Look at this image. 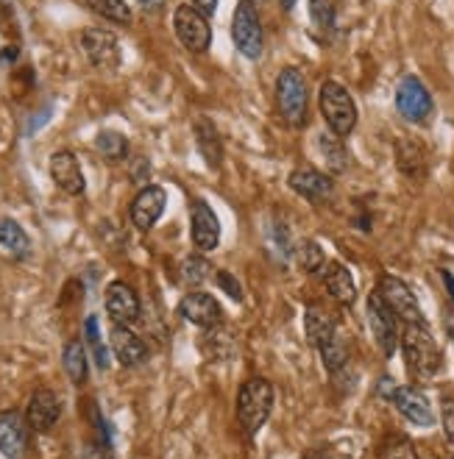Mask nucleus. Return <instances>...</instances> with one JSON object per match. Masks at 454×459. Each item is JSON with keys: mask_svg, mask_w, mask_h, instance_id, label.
I'll use <instances>...</instances> for the list:
<instances>
[{"mask_svg": "<svg viewBox=\"0 0 454 459\" xmlns=\"http://www.w3.org/2000/svg\"><path fill=\"white\" fill-rule=\"evenodd\" d=\"M324 284H327L329 295H332V299H335L337 304L352 307V304L357 301V284H354V279H352V270L345 267V264L329 262V264L324 267Z\"/></svg>", "mask_w": 454, "mask_h": 459, "instance_id": "21", "label": "nucleus"}, {"mask_svg": "<svg viewBox=\"0 0 454 459\" xmlns=\"http://www.w3.org/2000/svg\"><path fill=\"white\" fill-rule=\"evenodd\" d=\"M179 315L181 320L193 323L198 329H218L223 320V309L218 304L215 295L201 292V290H190L179 301Z\"/></svg>", "mask_w": 454, "mask_h": 459, "instance_id": "10", "label": "nucleus"}, {"mask_svg": "<svg viewBox=\"0 0 454 459\" xmlns=\"http://www.w3.org/2000/svg\"><path fill=\"white\" fill-rule=\"evenodd\" d=\"M231 42L249 62H257L265 50L262 22H259L257 9L249 4V0H240L234 14H231Z\"/></svg>", "mask_w": 454, "mask_h": 459, "instance_id": "5", "label": "nucleus"}, {"mask_svg": "<svg viewBox=\"0 0 454 459\" xmlns=\"http://www.w3.org/2000/svg\"><path fill=\"white\" fill-rule=\"evenodd\" d=\"M59 418H62V401L48 387L37 390L29 401V407H25V420H29V426L34 431H42V435L57 426Z\"/></svg>", "mask_w": 454, "mask_h": 459, "instance_id": "18", "label": "nucleus"}, {"mask_svg": "<svg viewBox=\"0 0 454 459\" xmlns=\"http://www.w3.org/2000/svg\"><path fill=\"white\" fill-rule=\"evenodd\" d=\"M365 315H368V329H371L373 340H377L380 351L385 357H393L398 342H402V334H398V317L390 312L380 290L371 292V299L365 304Z\"/></svg>", "mask_w": 454, "mask_h": 459, "instance_id": "6", "label": "nucleus"}, {"mask_svg": "<svg viewBox=\"0 0 454 459\" xmlns=\"http://www.w3.org/2000/svg\"><path fill=\"white\" fill-rule=\"evenodd\" d=\"M396 382L390 379V376H385V379H380V385H377V393L382 395V398H388V401H393V395H396Z\"/></svg>", "mask_w": 454, "mask_h": 459, "instance_id": "37", "label": "nucleus"}, {"mask_svg": "<svg viewBox=\"0 0 454 459\" xmlns=\"http://www.w3.org/2000/svg\"><path fill=\"white\" fill-rule=\"evenodd\" d=\"M84 334H87V342H90V351H92V357H95V365L100 370L109 368V354H106V345L100 340V329H98V317L90 315L87 323H84Z\"/></svg>", "mask_w": 454, "mask_h": 459, "instance_id": "33", "label": "nucleus"}, {"mask_svg": "<svg viewBox=\"0 0 454 459\" xmlns=\"http://www.w3.org/2000/svg\"><path fill=\"white\" fill-rule=\"evenodd\" d=\"M446 332H449V337H451V342H454V309L446 312Z\"/></svg>", "mask_w": 454, "mask_h": 459, "instance_id": "41", "label": "nucleus"}, {"mask_svg": "<svg viewBox=\"0 0 454 459\" xmlns=\"http://www.w3.org/2000/svg\"><path fill=\"white\" fill-rule=\"evenodd\" d=\"M106 312L115 320V326H131L140 320V295L126 281H112L106 287Z\"/></svg>", "mask_w": 454, "mask_h": 459, "instance_id": "13", "label": "nucleus"}, {"mask_svg": "<svg viewBox=\"0 0 454 459\" xmlns=\"http://www.w3.org/2000/svg\"><path fill=\"white\" fill-rule=\"evenodd\" d=\"M276 109L290 128L307 126L310 95H307V81H304L301 70L284 67L279 73V78H276Z\"/></svg>", "mask_w": 454, "mask_h": 459, "instance_id": "4", "label": "nucleus"}, {"mask_svg": "<svg viewBox=\"0 0 454 459\" xmlns=\"http://www.w3.org/2000/svg\"><path fill=\"white\" fill-rule=\"evenodd\" d=\"M396 109L410 123H426L435 112V100L430 90L421 84V78L405 75L396 87Z\"/></svg>", "mask_w": 454, "mask_h": 459, "instance_id": "7", "label": "nucleus"}, {"mask_svg": "<svg viewBox=\"0 0 454 459\" xmlns=\"http://www.w3.org/2000/svg\"><path fill=\"white\" fill-rule=\"evenodd\" d=\"M287 184H290L292 193L301 195L304 201H312V204H327V201L335 198V181L327 173L315 170V168L292 170Z\"/></svg>", "mask_w": 454, "mask_h": 459, "instance_id": "15", "label": "nucleus"}, {"mask_svg": "<svg viewBox=\"0 0 454 459\" xmlns=\"http://www.w3.org/2000/svg\"><path fill=\"white\" fill-rule=\"evenodd\" d=\"M50 178L67 195H84V190H87L82 165H78L75 153H70V151H59L50 156Z\"/></svg>", "mask_w": 454, "mask_h": 459, "instance_id": "17", "label": "nucleus"}, {"mask_svg": "<svg viewBox=\"0 0 454 459\" xmlns=\"http://www.w3.org/2000/svg\"><path fill=\"white\" fill-rule=\"evenodd\" d=\"M443 284H446V290H449V295H451V301H454V276L449 273V270H443Z\"/></svg>", "mask_w": 454, "mask_h": 459, "instance_id": "40", "label": "nucleus"}, {"mask_svg": "<svg viewBox=\"0 0 454 459\" xmlns=\"http://www.w3.org/2000/svg\"><path fill=\"white\" fill-rule=\"evenodd\" d=\"M29 420L20 412H0V454L6 459H22L29 451Z\"/></svg>", "mask_w": 454, "mask_h": 459, "instance_id": "16", "label": "nucleus"}, {"mask_svg": "<svg viewBox=\"0 0 454 459\" xmlns=\"http://www.w3.org/2000/svg\"><path fill=\"white\" fill-rule=\"evenodd\" d=\"M109 342H112V354L123 368H140L148 359V345L128 326H112Z\"/></svg>", "mask_w": 454, "mask_h": 459, "instance_id": "19", "label": "nucleus"}, {"mask_svg": "<svg viewBox=\"0 0 454 459\" xmlns=\"http://www.w3.org/2000/svg\"><path fill=\"white\" fill-rule=\"evenodd\" d=\"M310 17H312V25L324 37H332L335 34V29H337V14H335L332 0H310Z\"/></svg>", "mask_w": 454, "mask_h": 459, "instance_id": "30", "label": "nucleus"}, {"mask_svg": "<svg viewBox=\"0 0 454 459\" xmlns=\"http://www.w3.org/2000/svg\"><path fill=\"white\" fill-rule=\"evenodd\" d=\"M212 273H215V270H212V262H209L206 256H198V254L187 256V259L181 262V270H179L181 281H184L187 287H193V290H198L201 284H206Z\"/></svg>", "mask_w": 454, "mask_h": 459, "instance_id": "27", "label": "nucleus"}, {"mask_svg": "<svg viewBox=\"0 0 454 459\" xmlns=\"http://www.w3.org/2000/svg\"><path fill=\"white\" fill-rule=\"evenodd\" d=\"M402 351H405V359L407 368L418 376V379H432V376L441 373L443 365V354L432 337V332L426 326H410L402 329Z\"/></svg>", "mask_w": 454, "mask_h": 459, "instance_id": "1", "label": "nucleus"}, {"mask_svg": "<svg viewBox=\"0 0 454 459\" xmlns=\"http://www.w3.org/2000/svg\"><path fill=\"white\" fill-rule=\"evenodd\" d=\"M0 246H4L14 259L31 256V239L14 218H0Z\"/></svg>", "mask_w": 454, "mask_h": 459, "instance_id": "24", "label": "nucleus"}, {"mask_svg": "<svg viewBox=\"0 0 454 459\" xmlns=\"http://www.w3.org/2000/svg\"><path fill=\"white\" fill-rule=\"evenodd\" d=\"M318 151H320V156H324L327 168L332 173H345V168H349V153H345L340 137H335L332 131L320 134V137H318Z\"/></svg>", "mask_w": 454, "mask_h": 459, "instance_id": "26", "label": "nucleus"}, {"mask_svg": "<svg viewBox=\"0 0 454 459\" xmlns=\"http://www.w3.org/2000/svg\"><path fill=\"white\" fill-rule=\"evenodd\" d=\"M165 206H168V193L162 190V186L145 184L143 190L137 193V198L131 201L128 218H131V223H135V229L151 231L159 223V218H162Z\"/></svg>", "mask_w": 454, "mask_h": 459, "instance_id": "12", "label": "nucleus"}, {"mask_svg": "<svg viewBox=\"0 0 454 459\" xmlns=\"http://www.w3.org/2000/svg\"><path fill=\"white\" fill-rule=\"evenodd\" d=\"M380 295L385 299V304L390 307V312L405 323V326H410V323H415V326H426V317L418 307V299L413 295V290L396 276H382L380 281Z\"/></svg>", "mask_w": 454, "mask_h": 459, "instance_id": "9", "label": "nucleus"}, {"mask_svg": "<svg viewBox=\"0 0 454 459\" xmlns=\"http://www.w3.org/2000/svg\"><path fill=\"white\" fill-rule=\"evenodd\" d=\"M193 134H196V148L204 156V161L212 170H218L223 161V143H221L215 123H209V117H198L193 126Z\"/></svg>", "mask_w": 454, "mask_h": 459, "instance_id": "22", "label": "nucleus"}, {"mask_svg": "<svg viewBox=\"0 0 454 459\" xmlns=\"http://www.w3.org/2000/svg\"><path fill=\"white\" fill-rule=\"evenodd\" d=\"M304 334H307L312 348H320V345H327L337 334V326H335V320H332V315L327 309L310 307L304 312Z\"/></svg>", "mask_w": 454, "mask_h": 459, "instance_id": "23", "label": "nucleus"}, {"mask_svg": "<svg viewBox=\"0 0 454 459\" xmlns=\"http://www.w3.org/2000/svg\"><path fill=\"white\" fill-rule=\"evenodd\" d=\"M274 385L268 379H249L237 393V420L246 429V435L257 431L268 423L274 412Z\"/></svg>", "mask_w": 454, "mask_h": 459, "instance_id": "3", "label": "nucleus"}, {"mask_svg": "<svg viewBox=\"0 0 454 459\" xmlns=\"http://www.w3.org/2000/svg\"><path fill=\"white\" fill-rule=\"evenodd\" d=\"M173 31H176L179 42L190 53H206L209 50V42H212L209 20L193 4H181L173 12Z\"/></svg>", "mask_w": 454, "mask_h": 459, "instance_id": "8", "label": "nucleus"}, {"mask_svg": "<svg viewBox=\"0 0 454 459\" xmlns=\"http://www.w3.org/2000/svg\"><path fill=\"white\" fill-rule=\"evenodd\" d=\"M62 365H65V373L73 385L82 387L90 376V365H87V348L82 340H70L65 345V354H62Z\"/></svg>", "mask_w": 454, "mask_h": 459, "instance_id": "25", "label": "nucleus"}, {"mask_svg": "<svg viewBox=\"0 0 454 459\" xmlns=\"http://www.w3.org/2000/svg\"><path fill=\"white\" fill-rule=\"evenodd\" d=\"M393 403H396V410L415 426H432L435 423V412H432L430 398L415 387H398L393 395Z\"/></svg>", "mask_w": 454, "mask_h": 459, "instance_id": "20", "label": "nucleus"}, {"mask_svg": "<svg viewBox=\"0 0 454 459\" xmlns=\"http://www.w3.org/2000/svg\"><path fill=\"white\" fill-rule=\"evenodd\" d=\"M441 420H443L446 440L454 446V401H451V398L443 401V407H441Z\"/></svg>", "mask_w": 454, "mask_h": 459, "instance_id": "36", "label": "nucleus"}, {"mask_svg": "<svg viewBox=\"0 0 454 459\" xmlns=\"http://www.w3.org/2000/svg\"><path fill=\"white\" fill-rule=\"evenodd\" d=\"M193 6L204 14V17H212L218 12V0H193Z\"/></svg>", "mask_w": 454, "mask_h": 459, "instance_id": "38", "label": "nucleus"}, {"mask_svg": "<svg viewBox=\"0 0 454 459\" xmlns=\"http://www.w3.org/2000/svg\"><path fill=\"white\" fill-rule=\"evenodd\" d=\"M318 106H320V115H324L335 137L343 140L357 128V103H354L352 92L343 84H337V81H324V84H320Z\"/></svg>", "mask_w": 454, "mask_h": 459, "instance_id": "2", "label": "nucleus"}, {"mask_svg": "<svg viewBox=\"0 0 454 459\" xmlns=\"http://www.w3.org/2000/svg\"><path fill=\"white\" fill-rule=\"evenodd\" d=\"M249 4H251V6H257V4H265V0H249Z\"/></svg>", "mask_w": 454, "mask_h": 459, "instance_id": "44", "label": "nucleus"}, {"mask_svg": "<svg viewBox=\"0 0 454 459\" xmlns=\"http://www.w3.org/2000/svg\"><path fill=\"white\" fill-rule=\"evenodd\" d=\"M215 281H218V287L223 290V292H229L234 301H243V287L237 284V279L229 273V270H218L215 273Z\"/></svg>", "mask_w": 454, "mask_h": 459, "instance_id": "35", "label": "nucleus"}, {"mask_svg": "<svg viewBox=\"0 0 454 459\" xmlns=\"http://www.w3.org/2000/svg\"><path fill=\"white\" fill-rule=\"evenodd\" d=\"M301 459H332V456H329L327 451H307Z\"/></svg>", "mask_w": 454, "mask_h": 459, "instance_id": "42", "label": "nucleus"}, {"mask_svg": "<svg viewBox=\"0 0 454 459\" xmlns=\"http://www.w3.org/2000/svg\"><path fill=\"white\" fill-rule=\"evenodd\" d=\"M296 259L304 273H320V270H324V262H327V254L315 239H304L296 248Z\"/></svg>", "mask_w": 454, "mask_h": 459, "instance_id": "32", "label": "nucleus"}, {"mask_svg": "<svg viewBox=\"0 0 454 459\" xmlns=\"http://www.w3.org/2000/svg\"><path fill=\"white\" fill-rule=\"evenodd\" d=\"M82 50L87 53L90 65L103 70V73H112L120 67V42L112 31L87 29L82 34Z\"/></svg>", "mask_w": 454, "mask_h": 459, "instance_id": "11", "label": "nucleus"}, {"mask_svg": "<svg viewBox=\"0 0 454 459\" xmlns=\"http://www.w3.org/2000/svg\"><path fill=\"white\" fill-rule=\"evenodd\" d=\"M380 459H418V451H415V446L407 437H390L382 446Z\"/></svg>", "mask_w": 454, "mask_h": 459, "instance_id": "34", "label": "nucleus"}, {"mask_svg": "<svg viewBox=\"0 0 454 459\" xmlns=\"http://www.w3.org/2000/svg\"><path fill=\"white\" fill-rule=\"evenodd\" d=\"M84 4L109 22H118V25L131 22V9L126 6V0H84Z\"/></svg>", "mask_w": 454, "mask_h": 459, "instance_id": "31", "label": "nucleus"}, {"mask_svg": "<svg viewBox=\"0 0 454 459\" xmlns=\"http://www.w3.org/2000/svg\"><path fill=\"white\" fill-rule=\"evenodd\" d=\"M95 148L103 159H109V161H123L128 156V140L120 131H109V128L100 131L95 137Z\"/></svg>", "mask_w": 454, "mask_h": 459, "instance_id": "28", "label": "nucleus"}, {"mask_svg": "<svg viewBox=\"0 0 454 459\" xmlns=\"http://www.w3.org/2000/svg\"><path fill=\"white\" fill-rule=\"evenodd\" d=\"M279 4H282V9H284V12H292V9H296L299 0H279Z\"/></svg>", "mask_w": 454, "mask_h": 459, "instance_id": "43", "label": "nucleus"}, {"mask_svg": "<svg viewBox=\"0 0 454 459\" xmlns=\"http://www.w3.org/2000/svg\"><path fill=\"white\" fill-rule=\"evenodd\" d=\"M320 359H324V368L337 376L340 370H345V365H349V348H345V342L335 334L327 345H320Z\"/></svg>", "mask_w": 454, "mask_h": 459, "instance_id": "29", "label": "nucleus"}, {"mask_svg": "<svg viewBox=\"0 0 454 459\" xmlns=\"http://www.w3.org/2000/svg\"><path fill=\"white\" fill-rule=\"evenodd\" d=\"M449 459H454V456H449Z\"/></svg>", "mask_w": 454, "mask_h": 459, "instance_id": "45", "label": "nucleus"}, {"mask_svg": "<svg viewBox=\"0 0 454 459\" xmlns=\"http://www.w3.org/2000/svg\"><path fill=\"white\" fill-rule=\"evenodd\" d=\"M137 4L145 9V12H151V14H156L159 9H162L165 6V0H137Z\"/></svg>", "mask_w": 454, "mask_h": 459, "instance_id": "39", "label": "nucleus"}, {"mask_svg": "<svg viewBox=\"0 0 454 459\" xmlns=\"http://www.w3.org/2000/svg\"><path fill=\"white\" fill-rule=\"evenodd\" d=\"M190 239L198 251H215L221 246V221L206 201H196L190 209Z\"/></svg>", "mask_w": 454, "mask_h": 459, "instance_id": "14", "label": "nucleus"}]
</instances>
